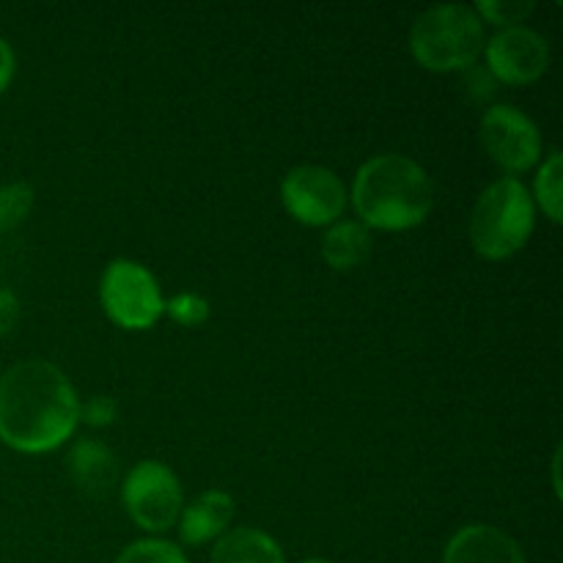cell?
<instances>
[{"label":"cell","mask_w":563,"mask_h":563,"mask_svg":"<svg viewBox=\"0 0 563 563\" xmlns=\"http://www.w3.org/2000/svg\"><path fill=\"white\" fill-rule=\"evenodd\" d=\"M80 399L58 366L14 363L0 377V443L20 454H47L75 434Z\"/></svg>","instance_id":"cell-1"},{"label":"cell","mask_w":563,"mask_h":563,"mask_svg":"<svg viewBox=\"0 0 563 563\" xmlns=\"http://www.w3.org/2000/svg\"><path fill=\"white\" fill-rule=\"evenodd\" d=\"M352 203L366 229H416L432 212V179L405 154H377L357 168Z\"/></svg>","instance_id":"cell-2"},{"label":"cell","mask_w":563,"mask_h":563,"mask_svg":"<svg viewBox=\"0 0 563 563\" xmlns=\"http://www.w3.org/2000/svg\"><path fill=\"white\" fill-rule=\"evenodd\" d=\"M537 203L517 176L493 181L478 196L471 214V242L478 256L489 262L515 256L531 240Z\"/></svg>","instance_id":"cell-3"},{"label":"cell","mask_w":563,"mask_h":563,"mask_svg":"<svg viewBox=\"0 0 563 563\" xmlns=\"http://www.w3.org/2000/svg\"><path fill=\"white\" fill-rule=\"evenodd\" d=\"M410 49L429 71L467 69L484 49V22L473 5H432L412 22Z\"/></svg>","instance_id":"cell-4"},{"label":"cell","mask_w":563,"mask_h":563,"mask_svg":"<svg viewBox=\"0 0 563 563\" xmlns=\"http://www.w3.org/2000/svg\"><path fill=\"white\" fill-rule=\"evenodd\" d=\"M99 300L113 324L124 330H148L163 317V291L143 264L115 258L99 280Z\"/></svg>","instance_id":"cell-5"},{"label":"cell","mask_w":563,"mask_h":563,"mask_svg":"<svg viewBox=\"0 0 563 563\" xmlns=\"http://www.w3.org/2000/svg\"><path fill=\"white\" fill-rule=\"evenodd\" d=\"M126 515L148 533H165L179 522L185 495L176 473L157 460L137 462L124 478L121 489Z\"/></svg>","instance_id":"cell-6"},{"label":"cell","mask_w":563,"mask_h":563,"mask_svg":"<svg viewBox=\"0 0 563 563\" xmlns=\"http://www.w3.org/2000/svg\"><path fill=\"white\" fill-rule=\"evenodd\" d=\"M482 143L506 174H526L542 159V132L537 121L515 104H493L482 115Z\"/></svg>","instance_id":"cell-7"},{"label":"cell","mask_w":563,"mask_h":563,"mask_svg":"<svg viewBox=\"0 0 563 563\" xmlns=\"http://www.w3.org/2000/svg\"><path fill=\"white\" fill-rule=\"evenodd\" d=\"M286 212L302 225H333L346 207V187L322 165H297L280 185Z\"/></svg>","instance_id":"cell-8"},{"label":"cell","mask_w":563,"mask_h":563,"mask_svg":"<svg viewBox=\"0 0 563 563\" xmlns=\"http://www.w3.org/2000/svg\"><path fill=\"white\" fill-rule=\"evenodd\" d=\"M487 66L498 80L528 86L539 80L550 66V44L539 31L526 25L504 27L484 47Z\"/></svg>","instance_id":"cell-9"},{"label":"cell","mask_w":563,"mask_h":563,"mask_svg":"<svg viewBox=\"0 0 563 563\" xmlns=\"http://www.w3.org/2000/svg\"><path fill=\"white\" fill-rule=\"evenodd\" d=\"M443 563H528L520 544L495 526H465L449 539Z\"/></svg>","instance_id":"cell-10"},{"label":"cell","mask_w":563,"mask_h":563,"mask_svg":"<svg viewBox=\"0 0 563 563\" xmlns=\"http://www.w3.org/2000/svg\"><path fill=\"white\" fill-rule=\"evenodd\" d=\"M234 520V498L223 489H207L181 506L179 537L185 544H207L229 531Z\"/></svg>","instance_id":"cell-11"},{"label":"cell","mask_w":563,"mask_h":563,"mask_svg":"<svg viewBox=\"0 0 563 563\" xmlns=\"http://www.w3.org/2000/svg\"><path fill=\"white\" fill-rule=\"evenodd\" d=\"M66 467H69L75 487L82 495H91V498L108 495L110 487L115 484V473H119L113 451L97 438L77 440L69 449V456H66Z\"/></svg>","instance_id":"cell-12"},{"label":"cell","mask_w":563,"mask_h":563,"mask_svg":"<svg viewBox=\"0 0 563 563\" xmlns=\"http://www.w3.org/2000/svg\"><path fill=\"white\" fill-rule=\"evenodd\" d=\"M372 231L361 220H335L322 236V258L339 273H346L372 256Z\"/></svg>","instance_id":"cell-13"},{"label":"cell","mask_w":563,"mask_h":563,"mask_svg":"<svg viewBox=\"0 0 563 563\" xmlns=\"http://www.w3.org/2000/svg\"><path fill=\"white\" fill-rule=\"evenodd\" d=\"M212 563H286L284 550L258 528L225 531L212 548Z\"/></svg>","instance_id":"cell-14"},{"label":"cell","mask_w":563,"mask_h":563,"mask_svg":"<svg viewBox=\"0 0 563 563\" xmlns=\"http://www.w3.org/2000/svg\"><path fill=\"white\" fill-rule=\"evenodd\" d=\"M561 176H563V154L553 152L539 168L537 181H533V201L542 207L553 223H561L563 218V198H561Z\"/></svg>","instance_id":"cell-15"},{"label":"cell","mask_w":563,"mask_h":563,"mask_svg":"<svg viewBox=\"0 0 563 563\" xmlns=\"http://www.w3.org/2000/svg\"><path fill=\"white\" fill-rule=\"evenodd\" d=\"M33 187L27 181H11L0 187V234L25 223L33 209Z\"/></svg>","instance_id":"cell-16"},{"label":"cell","mask_w":563,"mask_h":563,"mask_svg":"<svg viewBox=\"0 0 563 563\" xmlns=\"http://www.w3.org/2000/svg\"><path fill=\"white\" fill-rule=\"evenodd\" d=\"M115 563H190L185 550L165 539H141L119 553Z\"/></svg>","instance_id":"cell-17"},{"label":"cell","mask_w":563,"mask_h":563,"mask_svg":"<svg viewBox=\"0 0 563 563\" xmlns=\"http://www.w3.org/2000/svg\"><path fill=\"white\" fill-rule=\"evenodd\" d=\"M473 11L478 14V20L493 22L504 31V27H517L520 22H526L531 16L533 3L531 0H482L473 5Z\"/></svg>","instance_id":"cell-18"},{"label":"cell","mask_w":563,"mask_h":563,"mask_svg":"<svg viewBox=\"0 0 563 563\" xmlns=\"http://www.w3.org/2000/svg\"><path fill=\"white\" fill-rule=\"evenodd\" d=\"M163 313H168L181 328H198L209 319V302L196 291H181V295H174L165 302Z\"/></svg>","instance_id":"cell-19"},{"label":"cell","mask_w":563,"mask_h":563,"mask_svg":"<svg viewBox=\"0 0 563 563\" xmlns=\"http://www.w3.org/2000/svg\"><path fill=\"white\" fill-rule=\"evenodd\" d=\"M115 399L113 396H91L80 405V421L88 423V427H110L115 421Z\"/></svg>","instance_id":"cell-20"},{"label":"cell","mask_w":563,"mask_h":563,"mask_svg":"<svg viewBox=\"0 0 563 563\" xmlns=\"http://www.w3.org/2000/svg\"><path fill=\"white\" fill-rule=\"evenodd\" d=\"M16 319H20V300L11 289H0V339L14 330Z\"/></svg>","instance_id":"cell-21"},{"label":"cell","mask_w":563,"mask_h":563,"mask_svg":"<svg viewBox=\"0 0 563 563\" xmlns=\"http://www.w3.org/2000/svg\"><path fill=\"white\" fill-rule=\"evenodd\" d=\"M14 71H16V58H14V49L11 44L0 36V93L9 88V82L14 80Z\"/></svg>","instance_id":"cell-22"},{"label":"cell","mask_w":563,"mask_h":563,"mask_svg":"<svg viewBox=\"0 0 563 563\" xmlns=\"http://www.w3.org/2000/svg\"><path fill=\"white\" fill-rule=\"evenodd\" d=\"M300 563H335V561H330V559H306V561H300Z\"/></svg>","instance_id":"cell-23"}]
</instances>
